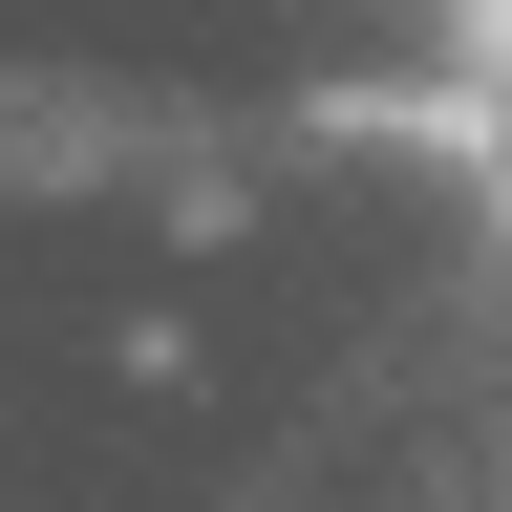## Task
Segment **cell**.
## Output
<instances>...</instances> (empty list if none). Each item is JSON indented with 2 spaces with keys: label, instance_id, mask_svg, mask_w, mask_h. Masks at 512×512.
Wrapping results in <instances>:
<instances>
[{
  "label": "cell",
  "instance_id": "6da1fadb",
  "mask_svg": "<svg viewBox=\"0 0 512 512\" xmlns=\"http://www.w3.org/2000/svg\"><path fill=\"white\" fill-rule=\"evenodd\" d=\"M491 235H512V171H491Z\"/></svg>",
  "mask_w": 512,
  "mask_h": 512
}]
</instances>
